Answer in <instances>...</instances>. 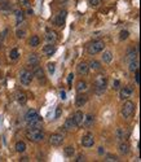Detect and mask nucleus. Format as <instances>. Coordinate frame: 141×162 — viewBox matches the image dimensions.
I'll return each mask as SVG.
<instances>
[{"instance_id": "obj_1", "label": "nucleus", "mask_w": 141, "mask_h": 162, "mask_svg": "<svg viewBox=\"0 0 141 162\" xmlns=\"http://www.w3.org/2000/svg\"><path fill=\"white\" fill-rule=\"evenodd\" d=\"M25 121L29 124V127H38L42 128V118L39 113L36 112L35 109H30L27 110V113L25 115Z\"/></svg>"}, {"instance_id": "obj_2", "label": "nucleus", "mask_w": 141, "mask_h": 162, "mask_svg": "<svg viewBox=\"0 0 141 162\" xmlns=\"http://www.w3.org/2000/svg\"><path fill=\"white\" fill-rule=\"evenodd\" d=\"M25 136L33 143H39L44 139V132L38 127H29L25 131Z\"/></svg>"}, {"instance_id": "obj_3", "label": "nucleus", "mask_w": 141, "mask_h": 162, "mask_svg": "<svg viewBox=\"0 0 141 162\" xmlns=\"http://www.w3.org/2000/svg\"><path fill=\"white\" fill-rule=\"evenodd\" d=\"M104 48H105V43L102 40H93L87 46V52L91 56H95V55L102 52Z\"/></svg>"}, {"instance_id": "obj_4", "label": "nucleus", "mask_w": 141, "mask_h": 162, "mask_svg": "<svg viewBox=\"0 0 141 162\" xmlns=\"http://www.w3.org/2000/svg\"><path fill=\"white\" fill-rule=\"evenodd\" d=\"M135 108H136L135 102H133V101H130V100L127 99V101H126L124 104L122 105V110H121L123 118H126V119L132 118V115L135 114Z\"/></svg>"}, {"instance_id": "obj_5", "label": "nucleus", "mask_w": 141, "mask_h": 162, "mask_svg": "<svg viewBox=\"0 0 141 162\" xmlns=\"http://www.w3.org/2000/svg\"><path fill=\"white\" fill-rule=\"evenodd\" d=\"M106 87H108V79H106V77L102 75V74H99L97 77L95 78V90H96V92H97V93L105 92Z\"/></svg>"}, {"instance_id": "obj_6", "label": "nucleus", "mask_w": 141, "mask_h": 162, "mask_svg": "<svg viewBox=\"0 0 141 162\" xmlns=\"http://www.w3.org/2000/svg\"><path fill=\"white\" fill-rule=\"evenodd\" d=\"M33 79H34L33 71L27 70V69L21 70V73H20V82H21V84H24V86H29V84H31Z\"/></svg>"}, {"instance_id": "obj_7", "label": "nucleus", "mask_w": 141, "mask_h": 162, "mask_svg": "<svg viewBox=\"0 0 141 162\" xmlns=\"http://www.w3.org/2000/svg\"><path fill=\"white\" fill-rule=\"evenodd\" d=\"M82 145L84 148H91V146L95 145V136L92 132H87L86 135H83V137H82Z\"/></svg>"}, {"instance_id": "obj_8", "label": "nucleus", "mask_w": 141, "mask_h": 162, "mask_svg": "<svg viewBox=\"0 0 141 162\" xmlns=\"http://www.w3.org/2000/svg\"><path fill=\"white\" fill-rule=\"evenodd\" d=\"M133 93V88L130 87V86H126V87H122L119 90V99L121 100H127L132 96Z\"/></svg>"}, {"instance_id": "obj_9", "label": "nucleus", "mask_w": 141, "mask_h": 162, "mask_svg": "<svg viewBox=\"0 0 141 162\" xmlns=\"http://www.w3.org/2000/svg\"><path fill=\"white\" fill-rule=\"evenodd\" d=\"M49 143L53 146H60L64 143V136L61 134H52L49 137Z\"/></svg>"}, {"instance_id": "obj_10", "label": "nucleus", "mask_w": 141, "mask_h": 162, "mask_svg": "<svg viewBox=\"0 0 141 162\" xmlns=\"http://www.w3.org/2000/svg\"><path fill=\"white\" fill-rule=\"evenodd\" d=\"M56 49H57V47L55 46V43H48L47 46H44L42 48V53L44 56H52L56 52Z\"/></svg>"}, {"instance_id": "obj_11", "label": "nucleus", "mask_w": 141, "mask_h": 162, "mask_svg": "<svg viewBox=\"0 0 141 162\" xmlns=\"http://www.w3.org/2000/svg\"><path fill=\"white\" fill-rule=\"evenodd\" d=\"M66 17H68V12H66V11H61L60 13L57 14V17H56V21H55L56 26H58V27H62V26L65 25Z\"/></svg>"}, {"instance_id": "obj_12", "label": "nucleus", "mask_w": 141, "mask_h": 162, "mask_svg": "<svg viewBox=\"0 0 141 162\" xmlns=\"http://www.w3.org/2000/svg\"><path fill=\"white\" fill-rule=\"evenodd\" d=\"M78 127V124L75 122V119L73 118V117H70V118H68L65 121V124H64V128L66 131H71V130H75Z\"/></svg>"}, {"instance_id": "obj_13", "label": "nucleus", "mask_w": 141, "mask_h": 162, "mask_svg": "<svg viewBox=\"0 0 141 162\" xmlns=\"http://www.w3.org/2000/svg\"><path fill=\"white\" fill-rule=\"evenodd\" d=\"M77 69H78V73H79L80 75H87L88 71H90V66H88V62L82 61V62H79V65L77 66Z\"/></svg>"}, {"instance_id": "obj_14", "label": "nucleus", "mask_w": 141, "mask_h": 162, "mask_svg": "<svg viewBox=\"0 0 141 162\" xmlns=\"http://www.w3.org/2000/svg\"><path fill=\"white\" fill-rule=\"evenodd\" d=\"M118 151H119L121 154L126 156V154H128V153H130V144H128L127 142L122 140V142L119 143V145H118Z\"/></svg>"}, {"instance_id": "obj_15", "label": "nucleus", "mask_w": 141, "mask_h": 162, "mask_svg": "<svg viewBox=\"0 0 141 162\" xmlns=\"http://www.w3.org/2000/svg\"><path fill=\"white\" fill-rule=\"evenodd\" d=\"M86 102H87V95L79 92V95L75 97V105L78 108H82L83 105H86Z\"/></svg>"}, {"instance_id": "obj_16", "label": "nucleus", "mask_w": 141, "mask_h": 162, "mask_svg": "<svg viewBox=\"0 0 141 162\" xmlns=\"http://www.w3.org/2000/svg\"><path fill=\"white\" fill-rule=\"evenodd\" d=\"M58 39V36H57V33L53 31V30H48L47 34H46V40L47 43H56Z\"/></svg>"}, {"instance_id": "obj_17", "label": "nucleus", "mask_w": 141, "mask_h": 162, "mask_svg": "<svg viewBox=\"0 0 141 162\" xmlns=\"http://www.w3.org/2000/svg\"><path fill=\"white\" fill-rule=\"evenodd\" d=\"M82 123H83L86 127H91L92 124L95 123V115H93V114H87V115H84L83 122H82Z\"/></svg>"}, {"instance_id": "obj_18", "label": "nucleus", "mask_w": 141, "mask_h": 162, "mask_svg": "<svg viewBox=\"0 0 141 162\" xmlns=\"http://www.w3.org/2000/svg\"><path fill=\"white\" fill-rule=\"evenodd\" d=\"M33 75H34V77H36V78H38L39 80H43V79H44V71H43V69L40 68V66L35 65V66H34Z\"/></svg>"}, {"instance_id": "obj_19", "label": "nucleus", "mask_w": 141, "mask_h": 162, "mask_svg": "<svg viewBox=\"0 0 141 162\" xmlns=\"http://www.w3.org/2000/svg\"><path fill=\"white\" fill-rule=\"evenodd\" d=\"M16 100H17L18 104L25 105V104H26V101H27L26 93H25V92H17V93H16Z\"/></svg>"}, {"instance_id": "obj_20", "label": "nucleus", "mask_w": 141, "mask_h": 162, "mask_svg": "<svg viewBox=\"0 0 141 162\" xmlns=\"http://www.w3.org/2000/svg\"><path fill=\"white\" fill-rule=\"evenodd\" d=\"M27 64H30L31 66L38 65V64H39V57H38V55H35V53L29 55V57H27Z\"/></svg>"}, {"instance_id": "obj_21", "label": "nucleus", "mask_w": 141, "mask_h": 162, "mask_svg": "<svg viewBox=\"0 0 141 162\" xmlns=\"http://www.w3.org/2000/svg\"><path fill=\"white\" fill-rule=\"evenodd\" d=\"M14 16H16V22H17V25H20L21 22H24V20H25V13L22 12L21 9L14 11Z\"/></svg>"}, {"instance_id": "obj_22", "label": "nucleus", "mask_w": 141, "mask_h": 162, "mask_svg": "<svg viewBox=\"0 0 141 162\" xmlns=\"http://www.w3.org/2000/svg\"><path fill=\"white\" fill-rule=\"evenodd\" d=\"M87 88H88V84H87L86 80H78V83H77V91H78V93L79 92H84Z\"/></svg>"}, {"instance_id": "obj_23", "label": "nucleus", "mask_w": 141, "mask_h": 162, "mask_svg": "<svg viewBox=\"0 0 141 162\" xmlns=\"http://www.w3.org/2000/svg\"><path fill=\"white\" fill-rule=\"evenodd\" d=\"M111 60H113V53H111L110 51H105V52L102 53V61L105 64H110Z\"/></svg>"}, {"instance_id": "obj_24", "label": "nucleus", "mask_w": 141, "mask_h": 162, "mask_svg": "<svg viewBox=\"0 0 141 162\" xmlns=\"http://www.w3.org/2000/svg\"><path fill=\"white\" fill-rule=\"evenodd\" d=\"M73 118L75 119V122H77V124L79 126V124H82V122H83V118H84V114H83V112H80V110H78V112L73 115Z\"/></svg>"}, {"instance_id": "obj_25", "label": "nucleus", "mask_w": 141, "mask_h": 162, "mask_svg": "<svg viewBox=\"0 0 141 162\" xmlns=\"http://www.w3.org/2000/svg\"><path fill=\"white\" fill-rule=\"evenodd\" d=\"M29 44H30L31 47H38L39 44H40V39H39V36L38 35H33L31 38H30V40H29Z\"/></svg>"}, {"instance_id": "obj_26", "label": "nucleus", "mask_w": 141, "mask_h": 162, "mask_svg": "<svg viewBox=\"0 0 141 162\" xmlns=\"http://www.w3.org/2000/svg\"><path fill=\"white\" fill-rule=\"evenodd\" d=\"M88 66H90V70H93V71H97V70L101 69V64L96 60H92L90 64H88Z\"/></svg>"}, {"instance_id": "obj_27", "label": "nucleus", "mask_w": 141, "mask_h": 162, "mask_svg": "<svg viewBox=\"0 0 141 162\" xmlns=\"http://www.w3.org/2000/svg\"><path fill=\"white\" fill-rule=\"evenodd\" d=\"M16 151H17L18 153H24V152L26 151V144H25V142H17V143H16Z\"/></svg>"}, {"instance_id": "obj_28", "label": "nucleus", "mask_w": 141, "mask_h": 162, "mask_svg": "<svg viewBox=\"0 0 141 162\" xmlns=\"http://www.w3.org/2000/svg\"><path fill=\"white\" fill-rule=\"evenodd\" d=\"M139 69V61H137V58H135V60H131L130 61V71H136Z\"/></svg>"}, {"instance_id": "obj_29", "label": "nucleus", "mask_w": 141, "mask_h": 162, "mask_svg": "<svg viewBox=\"0 0 141 162\" xmlns=\"http://www.w3.org/2000/svg\"><path fill=\"white\" fill-rule=\"evenodd\" d=\"M18 56H20V52H18V49H16V48L11 49V53H9V57H11V60L16 61L17 58H18Z\"/></svg>"}, {"instance_id": "obj_30", "label": "nucleus", "mask_w": 141, "mask_h": 162, "mask_svg": "<svg viewBox=\"0 0 141 162\" xmlns=\"http://www.w3.org/2000/svg\"><path fill=\"white\" fill-rule=\"evenodd\" d=\"M74 152H75V151H74V146H66V148L64 149V153H65V156L66 157H73V154H74Z\"/></svg>"}, {"instance_id": "obj_31", "label": "nucleus", "mask_w": 141, "mask_h": 162, "mask_svg": "<svg viewBox=\"0 0 141 162\" xmlns=\"http://www.w3.org/2000/svg\"><path fill=\"white\" fill-rule=\"evenodd\" d=\"M0 11H12V4H9L8 2L0 3Z\"/></svg>"}, {"instance_id": "obj_32", "label": "nucleus", "mask_w": 141, "mask_h": 162, "mask_svg": "<svg viewBox=\"0 0 141 162\" xmlns=\"http://www.w3.org/2000/svg\"><path fill=\"white\" fill-rule=\"evenodd\" d=\"M88 4L92 8H97V7L101 5V0H88Z\"/></svg>"}, {"instance_id": "obj_33", "label": "nucleus", "mask_w": 141, "mask_h": 162, "mask_svg": "<svg viewBox=\"0 0 141 162\" xmlns=\"http://www.w3.org/2000/svg\"><path fill=\"white\" fill-rule=\"evenodd\" d=\"M47 69H48L49 74H53L55 70H56V64H55V62H48V64H47Z\"/></svg>"}, {"instance_id": "obj_34", "label": "nucleus", "mask_w": 141, "mask_h": 162, "mask_svg": "<svg viewBox=\"0 0 141 162\" xmlns=\"http://www.w3.org/2000/svg\"><path fill=\"white\" fill-rule=\"evenodd\" d=\"M128 36H130V33L127 30H122L121 34H119V39L121 40H126V39H128Z\"/></svg>"}, {"instance_id": "obj_35", "label": "nucleus", "mask_w": 141, "mask_h": 162, "mask_svg": "<svg viewBox=\"0 0 141 162\" xmlns=\"http://www.w3.org/2000/svg\"><path fill=\"white\" fill-rule=\"evenodd\" d=\"M105 161H108V162H117L118 157L114 156V154H108V156L105 157Z\"/></svg>"}, {"instance_id": "obj_36", "label": "nucleus", "mask_w": 141, "mask_h": 162, "mask_svg": "<svg viewBox=\"0 0 141 162\" xmlns=\"http://www.w3.org/2000/svg\"><path fill=\"white\" fill-rule=\"evenodd\" d=\"M136 56H137V52H136V51H135V49H131L130 52H128V57H127V58L131 61V60H135Z\"/></svg>"}, {"instance_id": "obj_37", "label": "nucleus", "mask_w": 141, "mask_h": 162, "mask_svg": "<svg viewBox=\"0 0 141 162\" xmlns=\"http://www.w3.org/2000/svg\"><path fill=\"white\" fill-rule=\"evenodd\" d=\"M18 3L21 7H25V8H29L31 5V2L30 0H18Z\"/></svg>"}, {"instance_id": "obj_38", "label": "nucleus", "mask_w": 141, "mask_h": 162, "mask_svg": "<svg viewBox=\"0 0 141 162\" xmlns=\"http://www.w3.org/2000/svg\"><path fill=\"white\" fill-rule=\"evenodd\" d=\"M117 136H118V139H119V140H123L124 136H126V132H124L122 128H118V130H117Z\"/></svg>"}, {"instance_id": "obj_39", "label": "nucleus", "mask_w": 141, "mask_h": 162, "mask_svg": "<svg viewBox=\"0 0 141 162\" xmlns=\"http://www.w3.org/2000/svg\"><path fill=\"white\" fill-rule=\"evenodd\" d=\"M111 88H113V90H119V88H121V82H119V80L114 79L113 80V87H111Z\"/></svg>"}, {"instance_id": "obj_40", "label": "nucleus", "mask_w": 141, "mask_h": 162, "mask_svg": "<svg viewBox=\"0 0 141 162\" xmlns=\"http://www.w3.org/2000/svg\"><path fill=\"white\" fill-rule=\"evenodd\" d=\"M61 114H62V108L61 106H57V109H56V115H55V118L57 119V118H60L61 117Z\"/></svg>"}, {"instance_id": "obj_41", "label": "nucleus", "mask_w": 141, "mask_h": 162, "mask_svg": "<svg viewBox=\"0 0 141 162\" xmlns=\"http://www.w3.org/2000/svg\"><path fill=\"white\" fill-rule=\"evenodd\" d=\"M135 73V79H136V83L137 84H140V71H139V69L136 70V71H133Z\"/></svg>"}, {"instance_id": "obj_42", "label": "nucleus", "mask_w": 141, "mask_h": 162, "mask_svg": "<svg viewBox=\"0 0 141 162\" xmlns=\"http://www.w3.org/2000/svg\"><path fill=\"white\" fill-rule=\"evenodd\" d=\"M17 38H24L25 36V30H17Z\"/></svg>"}, {"instance_id": "obj_43", "label": "nucleus", "mask_w": 141, "mask_h": 162, "mask_svg": "<svg viewBox=\"0 0 141 162\" xmlns=\"http://www.w3.org/2000/svg\"><path fill=\"white\" fill-rule=\"evenodd\" d=\"M73 79H74V74H73V73H70V74H69V77H68V83H69V86H71Z\"/></svg>"}, {"instance_id": "obj_44", "label": "nucleus", "mask_w": 141, "mask_h": 162, "mask_svg": "<svg viewBox=\"0 0 141 162\" xmlns=\"http://www.w3.org/2000/svg\"><path fill=\"white\" fill-rule=\"evenodd\" d=\"M26 13L29 14V16H33V14H34V11L30 8V7H29V8H27V11H26Z\"/></svg>"}, {"instance_id": "obj_45", "label": "nucleus", "mask_w": 141, "mask_h": 162, "mask_svg": "<svg viewBox=\"0 0 141 162\" xmlns=\"http://www.w3.org/2000/svg\"><path fill=\"white\" fill-rule=\"evenodd\" d=\"M60 97H61L62 100L66 99V92H65V91H61V92H60Z\"/></svg>"}, {"instance_id": "obj_46", "label": "nucleus", "mask_w": 141, "mask_h": 162, "mask_svg": "<svg viewBox=\"0 0 141 162\" xmlns=\"http://www.w3.org/2000/svg\"><path fill=\"white\" fill-rule=\"evenodd\" d=\"M77 162H82V161H84V156H82V154H80V156H78V158L75 160Z\"/></svg>"}, {"instance_id": "obj_47", "label": "nucleus", "mask_w": 141, "mask_h": 162, "mask_svg": "<svg viewBox=\"0 0 141 162\" xmlns=\"http://www.w3.org/2000/svg\"><path fill=\"white\" fill-rule=\"evenodd\" d=\"M99 153H100V154H102V153H105V149H104L102 146H101V148H99Z\"/></svg>"}, {"instance_id": "obj_48", "label": "nucleus", "mask_w": 141, "mask_h": 162, "mask_svg": "<svg viewBox=\"0 0 141 162\" xmlns=\"http://www.w3.org/2000/svg\"><path fill=\"white\" fill-rule=\"evenodd\" d=\"M21 161H22V162H26V161H29V158H27V157H24V158H21Z\"/></svg>"}]
</instances>
